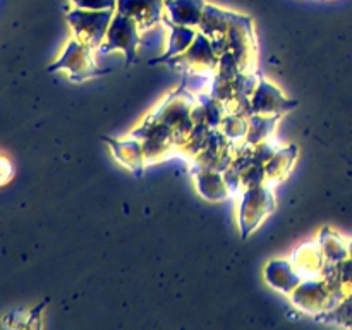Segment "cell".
Here are the masks:
<instances>
[{
  "instance_id": "obj_1",
  "label": "cell",
  "mask_w": 352,
  "mask_h": 330,
  "mask_svg": "<svg viewBox=\"0 0 352 330\" xmlns=\"http://www.w3.org/2000/svg\"><path fill=\"white\" fill-rule=\"evenodd\" d=\"M112 10L76 9L71 14H67V21L71 23L78 41L89 48L98 47L102 43L103 36L107 34L110 23H112Z\"/></svg>"
},
{
  "instance_id": "obj_2",
  "label": "cell",
  "mask_w": 352,
  "mask_h": 330,
  "mask_svg": "<svg viewBox=\"0 0 352 330\" xmlns=\"http://www.w3.org/2000/svg\"><path fill=\"white\" fill-rule=\"evenodd\" d=\"M138 24L134 23L131 17L124 16V14L117 12L112 17V23H110L109 31H107V45H103L100 50H113V48H122L127 54V60H133L134 58V45L138 43Z\"/></svg>"
},
{
  "instance_id": "obj_3",
  "label": "cell",
  "mask_w": 352,
  "mask_h": 330,
  "mask_svg": "<svg viewBox=\"0 0 352 330\" xmlns=\"http://www.w3.org/2000/svg\"><path fill=\"white\" fill-rule=\"evenodd\" d=\"M165 0H117V12L131 17L141 30L160 23Z\"/></svg>"
},
{
  "instance_id": "obj_4",
  "label": "cell",
  "mask_w": 352,
  "mask_h": 330,
  "mask_svg": "<svg viewBox=\"0 0 352 330\" xmlns=\"http://www.w3.org/2000/svg\"><path fill=\"white\" fill-rule=\"evenodd\" d=\"M164 7L168 21L179 26H191L199 24L206 3L205 0H165Z\"/></svg>"
},
{
  "instance_id": "obj_5",
  "label": "cell",
  "mask_w": 352,
  "mask_h": 330,
  "mask_svg": "<svg viewBox=\"0 0 352 330\" xmlns=\"http://www.w3.org/2000/svg\"><path fill=\"white\" fill-rule=\"evenodd\" d=\"M78 9L88 10H113L117 7V0H71Z\"/></svg>"
},
{
  "instance_id": "obj_6",
  "label": "cell",
  "mask_w": 352,
  "mask_h": 330,
  "mask_svg": "<svg viewBox=\"0 0 352 330\" xmlns=\"http://www.w3.org/2000/svg\"><path fill=\"white\" fill-rule=\"evenodd\" d=\"M349 253H351V256H352V243H351V246H349Z\"/></svg>"
}]
</instances>
